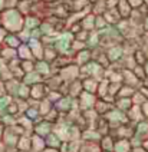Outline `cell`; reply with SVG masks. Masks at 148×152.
<instances>
[{"mask_svg": "<svg viewBox=\"0 0 148 152\" xmlns=\"http://www.w3.org/2000/svg\"><path fill=\"white\" fill-rule=\"evenodd\" d=\"M116 149H118L119 152H124L125 149H127V144H124V142H122V144H119V146H118Z\"/></svg>", "mask_w": 148, "mask_h": 152, "instance_id": "obj_1", "label": "cell"}]
</instances>
